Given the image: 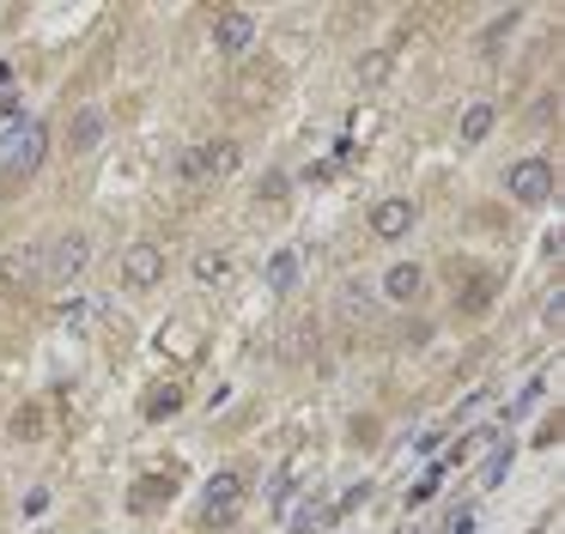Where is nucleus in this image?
Here are the masks:
<instances>
[{"instance_id":"3","label":"nucleus","mask_w":565,"mask_h":534,"mask_svg":"<svg viewBox=\"0 0 565 534\" xmlns=\"http://www.w3.org/2000/svg\"><path fill=\"white\" fill-rule=\"evenodd\" d=\"M237 170V146L232 140H201V146H189L183 158H177V177L189 182V189H201V182H213V177H232Z\"/></svg>"},{"instance_id":"5","label":"nucleus","mask_w":565,"mask_h":534,"mask_svg":"<svg viewBox=\"0 0 565 534\" xmlns=\"http://www.w3.org/2000/svg\"><path fill=\"white\" fill-rule=\"evenodd\" d=\"M122 279L128 286H159L164 279V249L159 243H128L122 249Z\"/></svg>"},{"instance_id":"2","label":"nucleus","mask_w":565,"mask_h":534,"mask_svg":"<svg viewBox=\"0 0 565 534\" xmlns=\"http://www.w3.org/2000/svg\"><path fill=\"white\" fill-rule=\"evenodd\" d=\"M86 267H92V237L67 231L50 249H38V286H67V279H79Z\"/></svg>"},{"instance_id":"15","label":"nucleus","mask_w":565,"mask_h":534,"mask_svg":"<svg viewBox=\"0 0 565 534\" xmlns=\"http://www.w3.org/2000/svg\"><path fill=\"white\" fill-rule=\"evenodd\" d=\"M195 274L207 279V286H213V279H225V274H232V255H213V249H207V255H201V261H195Z\"/></svg>"},{"instance_id":"4","label":"nucleus","mask_w":565,"mask_h":534,"mask_svg":"<svg viewBox=\"0 0 565 534\" xmlns=\"http://www.w3.org/2000/svg\"><path fill=\"white\" fill-rule=\"evenodd\" d=\"M504 182H511V194H516L523 206H541V201L553 194V164L523 158V164H511V177H504Z\"/></svg>"},{"instance_id":"6","label":"nucleus","mask_w":565,"mask_h":534,"mask_svg":"<svg viewBox=\"0 0 565 534\" xmlns=\"http://www.w3.org/2000/svg\"><path fill=\"white\" fill-rule=\"evenodd\" d=\"M213 36H220L225 55H249V43H256V19L237 12V7H225V12H213Z\"/></svg>"},{"instance_id":"8","label":"nucleus","mask_w":565,"mask_h":534,"mask_svg":"<svg viewBox=\"0 0 565 534\" xmlns=\"http://www.w3.org/2000/svg\"><path fill=\"white\" fill-rule=\"evenodd\" d=\"M237 498H244V480H237V473H213L207 498H201V516H207V522L232 516V510H237Z\"/></svg>"},{"instance_id":"12","label":"nucleus","mask_w":565,"mask_h":534,"mask_svg":"<svg viewBox=\"0 0 565 534\" xmlns=\"http://www.w3.org/2000/svg\"><path fill=\"white\" fill-rule=\"evenodd\" d=\"M487 128H492V104H468V109H462V140H468V146L487 140Z\"/></svg>"},{"instance_id":"14","label":"nucleus","mask_w":565,"mask_h":534,"mask_svg":"<svg viewBox=\"0 0 565 534\" xmlns=\"http://www.w3.org/2000/svg\"><path fill=\"white\" fill-rule=\"evenodd\" d=\"M13 437H43V407H19V419H13Z\"/></svg>"},{"instance_id":"11","label":"nucleus","mask_w":565,"mask_h":534,"mask_svg":"<svg viewBox=\"0 0 565 534\" xmlns=\"http://www.w3.org/2000/svg\"><path fill=\"white\" fill-rule=\"evenodd\" d=\"M268 286H274V291H292V286H298V249H280V255L268 261Z\"/></svg>"},{"instance_id":"18","label":"nucleus","mask_w":565,"mask_h":534,"mask_svg":"<svg viewBox=\"0 0 565 534\" xmlns=\"http://www.w3.org/2000/svg\"><path fill=\"white\" fill-rule=\"evenodd\" d=\"M511 31H516V12H504V19H499V24H492V31H487V55H492V49H499V43H504V36H511Z\"/></svg>"},{"instance_id":"19","label":"nucleus","mask_w":565,"mask_h":534,"mask_svg":"<svg viewBox=\"0 0 565 534\" xmlns=\"http://www.w3.org/2000/svg\"><path fill=\"white\" fill-rule=\"evenodd\" d=\"M310 528H322V510H298V528L292 534H310Z\"/></svg>"},{"instance_id":"7","label":"nucleus","mask_w":565,"mask_h":534,"mask_svg":"<svg viewBox=\"0 0 565 534\" xmlns=\"http://www.w3.org/2000/svg\"><path fill=\"white\" fill-rule=\"evenodd\" d=\"M371 231H377L383 243L407 237V231H414V201H377L371 206Z\"/></svg>"},{"instance_id":"9","label":"nucleus","mask_w":565,"mask_h":534,"mask_svg":"<svg viewBox=\"0 0 565 534\" xmlns=\"http://www.w3.org/2000/svg\"><path fill=\"white\" fill-rule=\"evenodd\" d=\"M419 291H426V279H419V267H390V274H383V298L390 303H414Z\"/></svg>"},{"instance_id":"20","label":"nucleus","mask_w":565,"mask_h":534,"mask_svg":"<svg viewBox=\"0 0 565 534\" xmlns=\"http://www.w3.org/2000/svg\"><path fill=\"white\" fill-rule=\"evenodd\" d=\"M19 116V104H13V97H0V121H13Z\"/></svg>"},{"instance_id":"17","label":"nucleus","mask_w":565,"mask_h":534,"mask_svg":"<svg viewBox=\"0 0 565 534\" xmlns=\"http://www.w3.org/2000/svg\"><path fill=\"white\" fill-rule=\"evenodd\" d=\"M438 480H444V468H431V473H426V480H419V485H414V492H407V504H426V498H431V492H438Z\"/></svg>"},{"instance_id":"16","label":"nucleus","mask_w":565,"mask_h":534,"mask_svg":"<svg viewBox=\"0 0 565 534\" xmlns=\"http://www.w3.org/2000/svg\"><path fill=\"white\" fill-rule=\"evenodd\" d=\"M359 79H365V85L390 79V49H383V55H371V61H359Z\"/></svg>"},{"instance_id":"13","label":"nucleus","mask_w":565,"mask_h":534,"mask_svg":"<svg viewBox=\"0 0 565 534\" xmlns=\"http://www.w3.org/2000/svg\"><path fill=\"white\" fill-rule=\"evenodd\" d=\"M504 473H511V449H492V456H487V468H480V485H499L504 480Z\"/></svg>"},{"instance_id":"1","label":"nucleus","mask_w":565,"mask_h":534,"mask_svg":"<svg viewBox=\"0 0 565 534\" xmlns=\"http://www.w3.org/2000/svg\"><path fill=\"white\" fill-rule=\"evenodd\" d=\"M43 152H50V128L43 121H19L13 140H7V158H0V189H19L43 164Z\"/></svg>"},{"instance_id":"10","label":"nucleus","mask_w":565,"mask_h":534,"mask_svg":"<svg viewBox=\"0 0 565 534\" xmlns=\"http://www.w3.org/2000/svg\"><path fill=\"white\" fill-rule=\"evenodd\" d=\"M98 140H104V109H79V116L67 121V146H74V152H92Z\"/></svg>"}]
</instances>
